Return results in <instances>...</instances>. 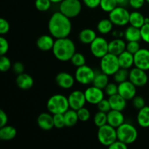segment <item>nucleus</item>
Returning a JSON list of instances; mask_svg holds the SVG:
<instances>
[{"label":"nucleus","instance_id":"72a5a7b5","mask_svg":"<svg viewBox=\"0 0 149 149\" xmlns=\"http://www.w3.org/2000/svg\"><path fill=\"white\" fill-rule=\"evenodd\" d=\"M117 6L116 0H100V7L105 13H109Z\"/></svg>","mask_w":149,"mask_h":149},{"label":"nucleus","instance_id":"f3484780","mask_svg":"<svg viewBox=\"0 0 149 149\" xmlns=\"http://www.w3.org/2000/svg\"><path fill=\"white\" fill-rule=\"evenodd\" d=\"M37 125L39 128L43 130H50L54 127L53 114L51 113H40L37 117Z\"/></svg>","mask_w":149,"mask_h":149},{"label":"nucleus","instance_id":"aec40b11","mask_svg":"<svg viewBox=\"0 0 149 149\" xmlns=\"http://www.w3.org/2000/svg\"><path fill=\"white\" fill-rule=\"evenodd\" d=\"M127 44L122 38H114L109 42V52L115 55H119L126 50Z\"/></svg>","mask_w":149,"mask_h":149},{"label":"nucleus","instance_id":"cd10ccee","mask_svg":"<svg viewBox=\"0 0 149 149\" xmlns=\"http://www.w3.org/2000/svg\"><path fill=\"white\" fill-rule=\"evenodd\" d=\"M145 18L143 15L138 11H133L130 15L129 23L130 26L141 29L145 24Z\"/></svg>","mask_w":149,"mask_h":149},{"label":"nucleus","instance_id":"8fccbe9b","mask_svg":"<svg viewBox=\"0 0 149 149\" xmlns=\"http://www.w3.org/2000/svg\"><path fill=\"white\" fill-rule=\"evenodd\" d=\"M146 0H129V4L132 8L138 10L141 9L145 4Z\"/></svg>","mask_w":149,"mask_h":149},{"label":"nucleus","instance_id":"864d4df0","mask_svg":"<svg viewBox=\"0 0 149 149\" xmlns=\"http://www.w3.org/2000/svg\"><path fill=\"white\" fill-rule=\"evenodd\" d=\"M112 36L114 38H122V36H124V32L120 31H113L112 32Z\"/></svg>","mask_w":149,"mask_h":149},{"label":"nucleus","instance_id":"5fc2aeb1","mask_svg":"<svg viewBox=\"0 0 149 149\" xmlns=\"http://www.w3.org/2000/svg\"><path fill=\"white\" fill-rule=\"evenodd\" d=\"M118 6L125 7L127 4H129V0H116Z\"/></svg>","mask_w":149,"mask_h":149},{"label":"nucleus","instance_id":"9d476101","mask_svg":"<svg viewBox=\"0 0 149 149\" xmlns=\"http://www.w3.org/2000/svg\"><path fill=\"white\" fill-rule=\"evenodd\" d=\"M92 55L97 58H101L109 53V42L102 36H97L90 45Z\"/></svg>","mask_w":149,"mask_h":149},{"label":"nucleus","instance_id":"a18cd8bd","mask_svg":"<svg viewBox=\"0 0 149 149\" xmlns=\"http://www.w3.org/2000/svg\"><path fill=\"white\" fill-rule=\"evenodd\" d=\"M10 23H8V21L6 19L1 17L0 19V34L1 36L7 34L10 31Z\"/></svg>","mask_w":149,"mask_h":149},{"label":"nucleus","instance_id":"79ce46f5","mask_svg":"<svg viewBox=\"0 0 149 149\" xmlns=\"http://www.w3.org/2000/svg\"><path fill=\"white\" fill-rule=\"evenodd\" d=\"M141 49V45H140L139 42H128L126 46V50L130 52V53L135 55L139 49Z\"/></svg>","mask_w":149,"mask_h":149},{"label":"nucleus","instance_id":"2eb2a0df","mask_svg":"<svg viewBox=\"0 0 149 149\" xmlns=\"http://www.w3.org/2000/svg\"><path fill=\"white\" fill-rule=\"evenodd\" d=\"M136 87L128 79L118 84V93L127 100H132L136 95Z\"/></svg>","mask_w":149,"mask_h":149},{"label":"nucleus","instance_id":"ddd939ff","mask_svg":"<svg viewBox=\"0 0 149 149\" xmlns=\"http://www.w3.org/2000/svg\"><path fill=\"white\" fill-rule=\"evenodd\" d=\"M134 65L147 71L149 70V49L141 48L134 55Z\"/></svg>","mask_w":149,"mask_h":149},{"label":"nucleus","instance_id":"423d86ee","mask_svg":"<svg viewBox=\"0 0 149 149\" xmlns=\"http://www.w3.org/2000/svg\"><path fill=\"white\" fill-rule=\"evenodd\" d=\"M100 68L103 73L108 76H113L120 68L117 55L110 52L106 54L105 56L100 58Z\"/></svg>","mask_w":149,"mask_h":149},{"label":"nucleus","instance_id":"2f4dec72","mask_svg":"<svg viewBox=\"0 0 149 149\" xmlns=\"http://www.w3.org/2000/svg\"><path fill=\"white\" fill-rule=\"evenodd\" d=\"M129 72L130 71H128V69L122 68H119L113 75L115 82L119 84L129 79Z\"/></svg>","mask_w":149,"mask_h":149},{"label":"nucleus","instance_id":"0eeeda50","mask_svg":"<svg viewBox=\"0 0 149 149\" xmlns=\"http://www.w3.org/2000/svg\"><path fill=\"white\" fill-rule=\"evenodd\" d=\"M81 7L80 0H63L59 4V11L71 19L80 14Z\"/></svg>","mask_w":149,"mask_h":149},{"label":"nucleus","instance_id":"c756f323","mask_svg":"<svg viewBox=\"0 0 149 149\" xmlns=\"http://www.w3.org/2000/svg\"><path fill=\"white\" fill-rule=\"evenodd\" d=\"M113 23L109 18L102 19L97 25V29L101 34H108L113 30Z\"/></svg>","mask_w":149,"mask_h":149},{"label":"nucleus","instance_id":"39448f33","mask_svg":"<svg viewBox=\"0 0 149 149\" xmlns=\"http://www.w3.org/2000/svg\"><path fill=\"white\" fill-rule=\"evenodd\" d=\"M97 136L99 143L101 145L109 147L117 140L116 128L111 126L109 124H106L98 127Z\"/></svg>","mask_w":149,"mask_h":149},{"label":"nucleus","instance_id":"e433bc0d","mask_svg":"<svg viewBox=\"0 0 149 149\" xmlns=\"http://www.w3.org/2000/svg\"><path fill=\"white\" fill-rule=\"evenodd\" d=\"M53 122L54 127L57 128V129H62L64 127H65L63 113L53 114Z\"/></svg>","mask_w":149,"mask_h":149},{"label":"nucleus","instance_id":"473e14b6","mask_svg":"<svg viewBox=\"0 0 149 149\" xmlns=\"http://www.w3.org/2000/svg\"><path fill=\"white\" fill-rule=\"evenodd\" d=\"M93 122H94L95 126H97V127H100L108 124L107 113L98 111L95 114L94 118H93Z\"/></svg>","mask_w":149,"mask_h":149},{"label":"nucleus","instance_id":"9b49d317","mask_svg":"<svg viewBox=\"0 0 149 149\" xmlns=\"http://www.w3.org/2000/svg\"><path fill=\"white\" fill-rule=\"evenodd\" d=\"M129 80L137 87H142L148 83V77L146 71L135 67L130 71Z\"/></svg>","mask_w":149,"mask_h":149},{"label":"nucleus","instance_id":"6e6d98bb","mask_svg":"<svg viewBox=\"0 0 149 149\" xmlns=\"http://www.w3.org/2000/svg\"><path fill=\"white\" fill-rule=\"evenodd\" d=\"M50 1H52V3H53V4H58V3L60 4L63 0H50Z\"/></svg>","mask_w":149,"mask_h":149},{"label":"nucleus","instance_id":"5701e85b","mask_svg":"<svg viewBox=\"0 0 149 149\" xmlns=\"http://www.w3.org/2000/svg\"><path fill=\"white\" fill-rule=\"evenodd\" d=\"M118 59L120 68L130 69L134 65V55L127 50L124 51L122 53L118 55Z\"/></svg>","mask_w":149,"mask_h":149},{"label":"nucleus","instance_id":"a211bd4d","mask_svg":"<svg viewBox=\"0 0 149 149\" xmlns=\"http://www.w3.org/2000/svg\"><path fill=\"white\" fill-rule=\"evenodd\" d=\"M55 38L52 35L44 34L39 36L36 41V46L43 52L52 50L55 44Z\"/></svg>","mask_w":149,"mask_h":149},{"label":"nucleus","instance_id":"49530a36","mask_svg":"<svg viewBox=\"0 0 149 149\" xmlns=\"http://www.w3.org/2000/svg\"><path fill=\"white\" fill-rule=\"evenodd\" d=\"M9 49V43L3 36H0V55H4Z\"/></svg>","mask_w":149,"mask_h":149},{"label":"nucleus","instance_id":"f257e3e1","mask_svg":"<svg viewBox=\"0 0 149 149\" xmlns=\"http://www.w3.org/2000/svg\"><path fill=\"white\" fill-rule=\"evenodd\" d=\"M71 29V19L60 11L54 13L48 22V30L55 39L68 37Z\"/></svg>","mask_w":149,"mask_h":149},{"label":"nucleus","instance_id":"ea45409f","mask_svg":"<svg viewBox=\"0 0 149 149\" xmlns=\"http://www.w3.org/2000/svg\"><path fill=\"white\" fill-rule=\"evenodd\" d=\"M104 93L109 97L113 95L118 93V84L117 83L109 82L104 89Z\"/></svg>","mask_w":149,"mask_h":149},{"label":"nucleus","instance_id":"393cba45","mask_svg":"<svg viewBox=\"0 0 149 149\" xmlns=\"http://www.w3.org/2000/svg\"><path fill=\"white\" fill-rule=\"evenodd\" d=\"M137 122L143 128L149 127V106H146L138 110L137 115Z\"/></svg>","mask_w":149,"mask_h":149},{"label":"nucleus","instance_id":"a878e982","mask_svg":"<svg viewBox=\"0 0 149 149\" xmlns=\"http://www.w3.org/2000/svg\"><path fill=\"white\" fill-rule=\"evenodd\" d=\"M97 37L95 31L91 29H84L79 33V39L84 45H90Z\"/></svg>","mask_w":149,"mask_h":149},{"label":"nucleus","instance_id":"b1692460","mask_svg":"<svg viewBox=\"0 0 149 149\" xmlns=\"http://www.w3.org/2000/svg\"><path fill=\"white\" fill-rule=\"evenodd\" d=\"M124 37L127 42H140L141 39V29L130 26L124 31Z\"/></svg>","mask_w":149,"mask_h":149},{"label":"nucleus","instance_id":"6e6552de","mask_svg":"<svg viewBox=\"0 0 149 149\" xmlns=\"http://www.w3.org/2000/svg\"><path fill=\"white\" fill-rule=\"evenodd\" d=\"M96 72L89 65H85L78 67L75 71V79L77 82L83 85L93 84Z\"/></svg>","mask_w":149,"mask_h":149},{"label":"nucleus","instance_id":"6ab92c4d","mask_svg":"<svg viewBox=\"0 0 149 149\" xmlns=\"http://www.w3.org/2000/svg\"><path fill=\"white\" fill-rule=\"evenodd\" d=\"M107 119L108 124L115 128L119 127L120 125L125 122V116L122 112L120 111L113 110V109L109 111L107 113Z\"/></svg>","mask_w":149,"mask_h":149},{"label":"nucleus","instance_id":"7ed1b4c3","mask_svg":"<svg viewBox=\"0 0 149 149\" xmlns=\"http://www.w3.org/2000/svg\"><path fill=\"white\" fill-rule=\"evenodd\" d=\"M47 109L52 114L64 113L70 109L68 97L61 94L51 96L47 102Z\"/></svg>","mask_w":149,"mask_h":149},{"label":"nucleus","instance_id":"4d7b16f0","mask_svg":"<svg viewBox=\"0 0 149 149\" xmlns=\"http://www.w3.org/2000/svg\"><path fill=\"white\" fill-rule=\"evenodd\" d=\"M146 1L147 3H148V4H149V0H146Z\"/></svg>","mask_w":149,"mask_h":149},{"label":"nucleus","instance_id":"37998d69","mask_svg":"<svg viewBox=\"0 0 149 149\" xmlns=\"http://www.w3.org/2000/svg\"><path fill=\"white\" fill-rule=\"evenodd\" d=\"M97 107L98 111L105 112V113H108L109 111L111 110V105L109 101V99L103 98V100L97 105Z\"/></svg>","mask_w":149,"mask_h":149},{"label":"nucleus","instance_id":"f704fd0d","mask_svg":"<svg viewBox=\"0 0 149 149\" xmlns=\"http://www.w3.org/2000/svg\"><path fill=\"white\" fill-rule=\"evenodd\" d=\"M70 61H71V63L77 68L85 65L86 63L85 57L83 54L79 53V52H75V54L73 55Z\"/></svg>","mask_w":149,"mask_h":149},{"label":"nucleus","instance_id":"4be33fe9","mask_svg":"<svg viewBox=\"0 0 149 149\" xmlns=\"http://www.w3.org/2000/svg\"><path fill=\"white\" fill-rule=\"evenodd\" d=\"M109 101L110 103L111 108L113 110L122 111L127 106V100L122 97L119 93L109 97Z\"/></svg>","mask_w":149,"mask_h":149},{"label":"nucleus","instance_id":"4468645a","mask_svg":"<svg viewBox=\"0 0 149 149\" xmlns=\"http://www.w3.org/2000/svg\"><path fill=\"white\" fill-rule=\"evenodd\" d=\"M68 100L70 109L76 111L84 107L85 103H87L84 92L81 90H75L70 93L68 97Z\"/></svg>","mask_w":149,"mask_h":149},{"label":"nucleus","instance_id":"de8ad7c7","mask_svg":"<svg viewBox=\"0 0 149 149\" xmlns=\"http://www.w3.org/2000/svg\"><path fill=\"white\" fill-rule=\"evenodd\" d=\"M83 3L86 7L90 9L97 8V7H100V0H82Z\"/></svg>","mask_w":149,"mask_h":149},{"label":"nucleus","instance_id":"f8f14e48","mask_svg":"<svg viewBox=\"0 0 149 149\" xmlns=\"http://www.w3.org/2000/svg\"><path fill=\"white\" fill-rule=\"evenodd\" d=\"M104 94L103 90L94 85L87 87L84 91L87 103L96 106L104 98Z\"/></svg>","mask_w":149,"mask_h":149},{"label":"nucleus","instance_id":"a19ab883","mask_svg":"<svg viewBox=\"0 0 149 149\" xmlns=\"http://www.w3.org/2000/svg\"><path fill=\"white\" fill-rule=\"evenodd\" d=\"M132 106L138 110H140L144 106H146L145 99L140 95H135L134 98L132 99Z\"/></svg>","mask_w":149,"mask_h":149},{"label":"nucleus","instance_id":"3c124183","mask_svg":"<svg viewBox=\"0 0 149 149\" xmlns=\"http://www.w3.org/2000/svg\"><path fill=\"white\" fill-rule=\"evenodd\" d=\"M13 70L17 75L24 73L25 67L21 62H15L13 65Z\"/></svg>","mask_w":149,"mask_h":149},{"label":"nucleus","instance_id":"603ef678","mask_svg":"<svg viewBox=\"0 0 149 149\" xmlns=\"http://www.w3.org/2000/svg\"><path fill=\"white\" fill-rule=\"evenodd\" d=\"M8 122V117L5 112L3 110L0 111V127L7 125Z\"/></svg>","mask_w":149,"mask_h":149},{"label":"nucleus","instance_id":"1a4fd4ad","mask_svg":"<svg viewBox=\"0 0 149 149\" xmlns=\"http://www.w3.org/2000/svg\"><path fill=\"white\" fill-rule=\"evenodd\" d=\"M130 15V13L125 7L117 6L109 13V18L115 26H125L129 23Z\"/></svg>","mask_w":149,"mask_h":149},{"label":"nucleus","instance_id":"4c0bfd02","mask_svg":"<svg viewBox=\"0 0 149 149\" xmlns=\"http://www.w3.org/2000/svg\"><path fill=\"white\" fill-rule=\"evenodd\" d=\"M12 63L10 58L4 55L0 57V70L2 72H6L11 68Z\"/></svg>","mask_w":149,"mask_h":149},{"label":"nucleus","instance_id":"c03bdc74","mask_svg":"<svg viewBox=\"0 0 149 149\" xmlns=\"http://www.w3.org/2000/svg\"><path fill=\"white\" fill-rule=\"evenodd\" d=\"M141 39L146 43L149 44V23L144 24L141 28Z\"/></svg>","mask_w":149,"mask_h":149},{"label":"nucleus","instance_id":"bb28decb","mask_svg":"<svg viewBox=\"0 0 149 149\" xmlns=\"http://www.w3.org/2000/svg\"><path fill=\"white\" fill-rule=\"evenodd\" d=\"M16 135H17V130L14 127L5 125L0 127V139L1 141H11L15 138Z\"/></svg>","mask_w":149,"mask_h":149},{"label":"nucleus","instance_id":"412c9836","mask_svg":"<svg viewBox=\"0 0 149 149\" xmlns=\"http://www.w3.org/2000/svg\"><path fill=\"white\" fill-rule=\"evenodd\" d=\"M15 81L17 87L23 90H29L33 85V79L31 76L26 73L18 74L16 77Z\"/></svg>","mask_w":149,"mask_h":149},{"label":"nucleus","instance_id":"c9c22d12","mask_svg":"<svg viewBox=\"0 0 149 149\" xmlns=\"http://www.w3.org/2000/svg\"><path fill=\"white\" fill-rule=\"evenodd\" d=\"M52 4L50 0H35V7L40 12H46L49 10Z\"/></svg>","mask_w":149,"mask_h":149},{"label":"nucleus","instance_id":"20e7f679","mask_svg":"<svg viewBox=\"0 0 149 149\" xmlns=\"http://www.w3.org/2000/svg\"><path fill=\"white\" fill-rule=\"evenodd\" d=\"M116 133L117 139L127 145L135 142L138 137V132L136 127L127 122H125L116 128Z\"/></svg>","mask_w":149,"mask_h":149},{"label":"nucleus","instance_id":"c85d7f7f","mask_svg":"<svg viewBox=\"0 0 149 149\" xmlns=\"http://www.w3.org/2000/svg\"><path fill=\"white\" fill-rule=\"evenodd\" d=\"M63 115L65 127H72L75 126L77 122L79 121L77 111L72 109H69L68 111H66L63 113Z\"/></svg>","mask_w":149,"mask_h":149},{"label":"nucleus","instance_id":"7c9ffc66","mask_svg":"<svg viewBox=\"0 0 149 149\" xmlns=\"http://www.w3.org/2000/svg\"><path fill=\"white\" fill-rule=\"evenodd\" d=\"M109 76L104 74L102 71H100V73H96L93 84L95 87L102 89V90H104L105 87L109 83Z\"/></svg>","mask_w":149,"mask_h":149},{"label":"nucleus","instance_id":"dca6fc26","mask_svg":"<svg viewBox=\"0 0 149 149\" xmlns=\"http://www.w3.org/2000/svg\"><path fill=\"white\" fill-rule=\"evenodd\" d=\"M75 80V77H73L69 73L65 71L58 73L55 77V81L57 84L60 87L65 90L71 89L74 86Z\"/></svg>","mask_w":149,"mask_h":149},{"label":"nucleus","instance_id":"09e8293b","mask_svg":"<svg viewBox=\"0 0 149 149\" xmlns=\"http://www.w3.org/2000/svg\"><path fill=\"white\" fill-rule=\"evenodd\" d=\"M128 145L122 141H119V140H116L115 142H113L110 146L109 147V149H126L127 148Z\"/></svg>","mask_w":149,"mask_h":149},{"label":"nucleus","instance_id":"f03ea898","mask_svg":"<svg viewBox=\"0 0 149 149\" xmlns=\"http://www.w3.org/2000/svg\"><path fill=\"white\" fill-rule=\"evenodd\" d=\"M52 53L58 61L65 62L71 59L76 52V46L71 39L68 37L56 39L55 41Z\"/></svg>","mask_w":149,"mask_h":149},{"label":"nucleus","instance_id":"58836bf2","mask_svg":"<svg viewBox=\"0 0 149 149\" xmlns=\"http://www.w3.org/2000/svg\"><path fill=\"white\" fill-rule=\"evenodd\" d=\"M77 114H78L79 120L80 122H86L90 119V112L87 108L84 107L81 108L79 110L77 111Z\"/></svg>","mask_w":149,"mask_h":149}]
</instances>
